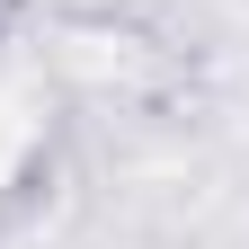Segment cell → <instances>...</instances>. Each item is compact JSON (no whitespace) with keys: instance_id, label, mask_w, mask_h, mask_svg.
<instances>
[{"instance_id":"cell-1","label":"cell","mask_w":249,"mask_h":249,"mask_svg":"<svg viewBox=\"0 0 249 249\" xmlns=\"http://www.w3.org/2000/svg\"><path fill=\"white\" fill-rule=\"evenodd\" d=\"M18 9H27V0H0V27H9V18H18Z\"/></svg>"}]
</instances>
